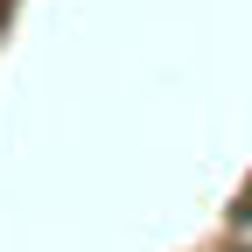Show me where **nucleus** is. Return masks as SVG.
Returning <instances> with one entry per match:
<instances>
[{
    "mask_svg": "<svg viewBox=\"0 0 252 252\" xmlns=\"http://www.w3.org/2000/svg\"><path fill=\"white\" fill-rule=\"evenodd\" d=\"M231 252H252V238H245V245H231Z\"/></svg>",
    "mask_w": 252,
    "mask_h": 252,
    "instance_id": "1",
    "label": "nucleus"
}]
</instances>
